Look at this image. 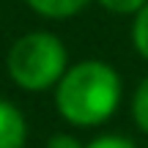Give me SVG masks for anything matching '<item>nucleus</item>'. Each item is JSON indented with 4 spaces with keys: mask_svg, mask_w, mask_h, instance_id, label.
<instances>
[{
    "mask_svg": "<svg viewBox=\"0 0 148 148\" xmlns=\"http://www.w3.org/2000/svg\"><path fill=\"white\" fill-rule=\"evenodd\" d=\"M101 8H107L110 14H118V16H134L140 8L148 3V0H96Z\"/></svg>",
    "mask_w": 148,
    "mask_h": 148,
    "instance_id": "0eeeda50",
    "label": "nucleus"
},
{
    "mask_svg": "<svg viewBox=\"0 0 148 148\" xmlns=\"http://www.w3.org/2000/svg\"><path fill=\"white\" fill-rule=\"evenodd\" d=\"M132 44L140 58L148 60V3L132 16Z\"/></svg>",
    "mask_w": 148,
    "mask_h": 148,
    "instance_id": "423d86ee",
    "label": "nucleus"
},
{
    "mask_svg": "<svg viewBox=\"0 0 148 148\" xmlns=\"http://www.w3.org/2000/svg\"><path fill=\"white\" fill-rule=\"evenodd\" d=\"M85 148H137L129 137L123 134H99L96 140H90Z\"/></svg>",
    "mask_w": 148,
    "mask_h": 148,
    "instance_id": "6e6552de",
    "label": "nucleus"
},
{
    "mask_svg": "<svg viewBox=\"0 0 148 148\" xmlns=\"http://www.w3.org/2000/svg\"><path fill=\"white\" fill-rule=\"evenodd\" d=\"M132 121L143 134H148V77L140 79L132 93Z\"/></svg>",
    "mask_w": 148,
    "mask_h": 148,
    "instance_id": "39448f33",
    "label": "nucleus"
},
{
    "mask_svg": "<svg viewBox=\"0 0 148 148\" xmlns=\"http://www.w3.org/2000/svg\"><path fill=\"white\" fill-rule=\"evenodd\" d=\"M66 69H69V49L49 30H30L19 36L5 55V71L11 82L27 93L55 88Z\"/></svg>",
    "mask_w": 148,
    "mask_h": 148,
    "instance_id": "f03ea898",
    "label": "nucleus"
},
{
    "mask_svg": "<svg viewBox=\"0 0 148 148\" xmlns=\"http://www.w3.org/2000/svg\"><path fill=\"white\" fill-rule=\"evenodd\" d=\"M27 8L44 19H71L77 16L90 0H25Z\"/></svg>",
    "mask_w": 148,
    "mask_h": 148,
    "instance_id": "20e7f679",
    "label": "nucleus"
},
{
    "mask_svg": "<svg viewBox=\"0 0 148 148\" xmlns=\"http://www.w3.org/2000/svg\"><path fill=\"white\" fill-rule=\"evenodd\" d=\"M52 90L55 110L66 123L77 129H93L115 115L123 96V82L110 63L85 58L71 63Z\"/></svg>",
    "mask_w": 148,
    "mask_h": 148,
    "instance_id": "f257e3e1",
    "label": "nucleus"
},
{
    "mask_svg": "<svg viewBox=\"0 0 148 148\" xmlns=\"http://www.w3.org/2000/svg\"><path fill=\"white\" fill-rule=\"evenodd\" d=\"M27 121L22 110L8 99H0V148H25Z\"/></svg>",
    "mask_w": 148,
    "mask_h": 148,
    "instance_id": "7ed1b4c3",
    "label": "nucleus"
},
{
    "mask_svg": "<svg viewBox=\"0 0 148 148\" xmlns=\"http://www.w3.org/2000/svg\"><path fill=\"white\" fill-rule=\"evenodd\" d=\"M44 148H85L82 140H77L74 134H66V132H58V134H52V137L47 140V145Z\"/></svg>",
    "mask_w": 148,
    "mask_h": 148,
    "instance_id": "1a4fd4ad",
    "label": "nucleus"
}]
</instances>
